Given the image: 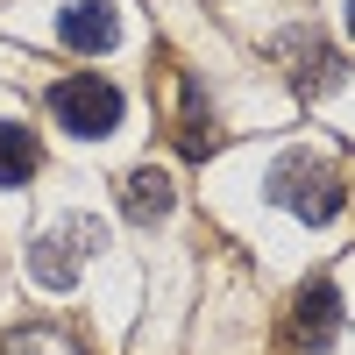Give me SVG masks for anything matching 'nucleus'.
<instances>
[{
	"instance_id": "nucleus-1",
	"label": "nucleus",
	"mask_w": 355,
	"mask_h": 355,
	"mask_svg": "<svg viewBox=\"0 0 355 355\" xmlns=\"http://www.w3.org/2000/svg\"><path fill=\"white\" fill-rule=\"evenodd\" d=\"M107 249V227L93 214H71V220H57L50 234H36V249H28V277H36L43 291H71L78 270Z\"/></svg>"
},
{
	"instance_id": "nucleus-2",
	"label": "nucleus",
	"mask_w": 355,
	"mask_h": 355,
	"mask_svg": "<svg viewBox=\"0 0 355 355\" xmlns=\"http://www.w3.org/2000/svg\"><path fill=\"white\" fill-rule=\"evenodd\" d=\"M263 199H277V206H291L299 220H334L341 206H348V185H341V171H327V164H313V157H277L270 164V178H263Z\"/></svg>"
},
{
	"instance_id": "nucleus-3",
	"label": "nucleus",
	"mask_w": 355,
	"mask_h": 355,
	"mask_svg": "<svg viewBox=\"0 0 355 355\" xmlns=\"http://www.w3.org/2000/svg\"><path fill=\"white\" fill-rule=\"evenodd\" d=\"M50 114H57V128H64V135L100 142V135L121 128L128 100H121V85H114V78H57V85H50Z\"/></svg>"
},
{
	"instance_id": "nucleus-4",
	"label": "nucleus",
	"mask_w": 355,
	"mask_h": 355,
	"mask_svg": "<svg viewBox=\"0 0 355 355\" xmlns=\"http://www.w3.org/2000/svg\"><path fill=\"white\" fill-rule=\"evenodd\" d=\"M334 334H341V291H334V277H306L299 299H291V327H284V341L299 348V355H320Z\"/></svg>"
},
{
	"instance_id": "nucleus-5",
	"label": "nucleus",
	"mask_w": 355,
	"mask_h": 355,
	"mask_svg": "<svg viewBox=\"0 0 355 355\" xmlns=\"http://www.w3.org/2000/svg\"><path fill=\"white\" fill-rule=\"evenodd\" d=\"M57 43L78 50V57H107L121 43V15H114V0H71L64 15H57Z\"/></svg>"
},
{
	"instance_id": "nucleus-6",
	"label": "nucleus",
	"mask_w": 355,
	"mask_h": 355,
	"mask_svg": "<svg viewBox=\"0 0 355 355\" xmlns=\"http://www.w3.org/2000/svg\"><path fill=\"white\" fill-rule=\"evenodd\" d=\"M178 206V185H171V171H157V164H142V171H128L121 178V214L135 220V227H150V220H164Z\"/></svg>"
},
{
	"instance_id": "nucleus-7",
	"label": "nucleus",
	"mask_w": 355,
	"mask_h": 355,
	"mask_svg": "<svg viewBox=\"0 0 355 355\" xmlns=\"http://www.w3.org/2000/svg\"><path fill=\"white\" fill-rule=\"evenodd\" d=\"M36 135L28 128H15V121H0V185H28L36 178Z\"/></svg>"
},
{
	"instance_id": "nucleus-8",
	"label": "nucleus",
	"mask_w": 355,
	"mask_h": 355,
	"mask_svg": "<svg viewBox=\"0 0 355 355\" xmlns=\"http://www.w3.org/2000/svg\"><path fill=\"white\" fill-rule=\"evenodd\" d=\"M348 78V64H341V50H306V64H299V93H334V85Z\"/></svg>"
},
{
	"instance_id": "nucleus-9",
	"label": "nucleus",
	"mask_w": 355,
	"mask_h": 355,
	"mask_svg": "<svg viewBox=\"0 0 355 355\" xmlns=\"http://www.w3.org/2000/svg\"><path fill=\"white\" fill-rule=\"evenodd\" d=\"M0 355H78V348H71L64 334H8Z\"/></svg>"
},
{
	"instance_id": "nucleus-10",
	"label": "nucleus",
	"mask_w": 355,
	"mask_h": 355,
	"mask_svg": "<svg viewBox=\"0 0 355 355\" xmlns=\"http://www.w3.org/2000/svg\"><path fill=\"white\" fill-rule=\"evenodd\" d=\"M348 28H355V0H348Z\"/></svg>"
}]
</instances>
